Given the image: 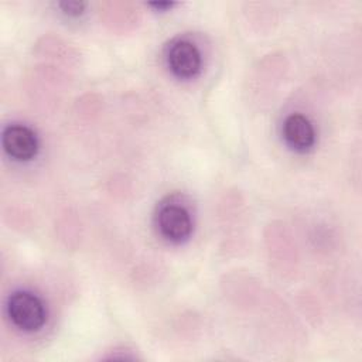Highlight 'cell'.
Returning <instances> with one entry per match:
<instances>
[{
    "instance_id": "obj_2",
    "label": "cell",
    "mask_w": 362,
    "mask_h": 362,
    "mask_svg": "<svg viewBox=\"0 0 362 362\" xmlns=\"http://www.w3.org/2000/svg\"><path fill=\"white\" fill-rule=\"evenodd\" d=\"M156 222L161 236L173 243L184 242L192 232V219L188 209L174 202L163 204L158 208Z\"/></svg>"
},
{
    "instance_id": "obj_4",
    "label": "cell",
    "mask_w": 362,
    "mask_h": 362,
    "mask_svg": "<svg viewBox=\"0 0 362 362\" xmlns=\"http://www.w3.org/2000/svg\"><path fill=\"white\" fill-rule=\"evenodd\" d=\"M167 62L171 72L182 79H189L201 71V52L197 45L187 40L174 42L167 54Z\"/></svg>"
},
{
    "instance_id": "obj_7",
    "label": "cell",
    "mask_w": 362,
    "mask_h": 362,
    "mask_svg": "<svg viewBox=\"0 0 362 362\" xmlns=\"http://www.w3.org/2000/svg\"><path fill=\"white\" fill-rule=\"evenodd\" d=\"M151 6L160 10V8H170V7L173 6V3H170V1H165V3H160V1H158V3H151Z\"/></svg>"
},
{
    "instance_id": "obj_5",
    "label": "cell",
    "mask_w": 362,
    "mask_h": 362,
    "mask_svg": "<svg viewBox=\"0 0 362 362\" xmlns=\"http://www.w3.org/2000/svg\"><path fill=\"white\" fill-rule=\"evenodd\" d=\"M283 137L291 148L305 151L313 147L315 141V132L311 122L305 116L293 113L287 116L283 123Z\"/></svg>"
},
{
    "instance_id": "obj_3",
    "label": "cell",
    "mask_w": 362,
    "mask_h": 362,
    "mask_svg": "<svg viewBox=\"0 0 362 362\" xmlns=\"http://www.w3.org/2000/svg\"><path fill=\"white\" fill-rule=\"evenodd\" d=\"M4 151L17 161H28L38 151V140L35 133L23 124H10L1 136Z\"/></svg>"
},
{
    "instance_id": "obj_1",
    "label": "cell",
    "mask_w": 362,
    "mask_h": 362,
    "mask_svg": "<svg viewBox=\"0 0 362 362\" xmlns=\"http://www.w3.org/2000/svg\"><path fill=\"white\" fill-rule=\"evenodd\" d=\"M7 314L13 325L25 332L42 328L47 321V311L42 300L31 291H14L7 300Z\"/></svg>"
},
{
    "instance_id": "obj_6",
    "label": "cell",
    "mask_w": 362,
    "mask_h": 362,
    "mask_svg": "<svg viewBox=\"0 0 362 362\" xmlns=\"http://www.w3.org/2000/svg\"><path fill=\"white\" fill-rule=\"evenodd\" d=\"M58 7L61 11L69 17H78L83 13L86 3L83 1H76V0H68V1H61L58 3Z\"/></svg>"
}]
</instances>
